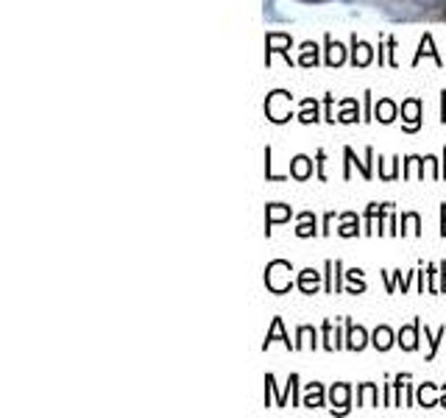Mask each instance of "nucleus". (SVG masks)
Segmentation results:
<instances>
[{
	"label": "nucleus",
	"mask_w": 446,
	"mask_h": 418,
	"mask_svg": "<svg viewBox=\"0 0 446 418\" xmlns=\"http://www.w3.org/2000/svg\"><path fill=\"white\" fill-rule=\"evenodd\" d=\"M285 274H290V265H288V262H273V265H268V276H265L268 288H271V290H276V293H282L279 279H282Z\"/></svg>",
	"instance_id": "obj_1"
},
{
	"label": "nucleus",
	"mask_w": 446,
	"mask_h": 418,
	"mask_svg": "<svg viewBox=\"0 0 446 418\" xmlns=\"http://www.w3.org/2000/svg\"><path fill=\"white\" fill-rule=\"evenodd\" d=\"M371 62V48L365 42H357L354 36V65H368Z\"/></svg>",
	"instance_id": "obj_2"
},
{
	"label": "nucleus",
	"mask_w": 446,
	"mask_h": 418,
	"mask_svg": "<svg viewBox=\"0 0 446 418\" xmlns=\"http://www.w3.org/2000/svg\"><path fill=\"white\" fill-rule=\"evenodd\" d=\"M310 168H313V162H310L307 156H296V159H293V176H296V179H307V176H310Z\"/></svg>",
	"instance_id": "obj_3"
},
{
	"label": "nucleus",
	"mask_w": 446,
	"mask_h": 418,
	"mask_svg": "<svg viewBox=\"0 0 446 418\" xmlns=\"http://www.w3.org/2000/svg\"><path fill=\"white\" fill-rule=\"evenodd\" d=\"M393 114H396V106L391 104V101H382V104L377 106V120L391 123V120H393Z\"/></svg>",
	"instance_id": "obj_4"
},
{
	"label": "nucleus",
	"mask_w": 446,
	"mask_h": 418,
	"mask_svg": "<svg viewBox=\"0 0 446 418\" xmlns=\"http://www.w3.org/2000/svg\"><path fill=\"white\" fill-rule=\"evenodd\" d=\"M299 285H302V290H304V293H313V290H316V285H318V274H316V271H304Z\"/></svg>",
	"instance_id": "obj_5"
},
{
	"label": "nucleus",
	"mask_w": 446,
	"mask_h": 418,
	"mask_svg": "<svg viewBox=\"0 0 446 418\" xmlns=\"http://www.w3.org/2000/svg\"><path fill=\"white\" fill-rule=\"evenodd\" d=\"M365 346V332L360 326H351L349 332V349H363Z\"/></svg>",
	"instance_id": "obj_6"
},
{
	"label": "nucleus",
	"mask_w": 446,
	"mask_h": 418,
	"mask_svg": "<svg viewBox=\"0 0 446 418\" xmlns=\"http://www.w3.org/2000/svg\"><path fill=\"white\" fill-rule=\"evenodd\" d=\"M419 101H407V104H405V114H407V120H410V123H407V128H416V126H419Z\"/></svg>",
	"instance_id": "obj_7"
},
{
	"label": "nucleus",
	"mask_w": 446,
	"mask_h": 418,
	"mask_svg": "<svg viewBox=\"0 0 446 418\" xmlns=\"http://www.w3.org/2000/svg\"><path fill=\"white\" fill-rule=\"evenodd\" d=\"M327 48H330L327 62H330V65H340V62H343V45H337V42L332 45V39H327Z\"/></svg>",
	"instance_id": "obj_8"
},
{
	"label": "nucleus",
	"mask_w": 446,
	"mask_h": 418,
	"mask_svg": "<svg viewBox=\"0 0 446 418\" xmlns=\"http://www.w3.org/2000/svg\"><path fill=\"white\" fill-rule=\"evenodd\" d=\"M374 346L385 351V349L391 346V329H385V326H382V329H377V332H374Z\"/></svg>",
	"instance_id": "obj_9"
},
{
	"label": "nucleus",
	"mask_w": 446,
	"mask_h": 418,
	"mask_svg": "<svg viewBox=\"0 0 446 418\" xmlns=\"http://www.w3.org/2000/svg\"><path fill=\"white\" fill-rule=\"evenodd\" d=\"M285 217H290V209L288 207L273 204V207L268 209V223H273V220H285Z\"/></svg>",
	"instance_id": "obj_10"
},
{
	"label": "nucleus",
	"mask_w": 446,
	"mask_h": 418,
	"mask_svg": "<svg viewBox=\"0 0 446 418\" xmlns=\"http://www.w3.org/2000/svg\"><path fill=\"white\" fill-rule=\"evenodd\" d=\"M424 53H427V56H435V62H438V65H444V59L433 50V39H430V36H424V39H421V50H419V56H424Z\"/></svg>",
	"instance_id": "obj_11"
},
{
	"label": "nucleus",
	"mask_w": 446,
	"mask_h": 418,
	"mask_svg": "<svg viewBox=\"0 0 446 418\" xmlns=\"http://www.w3.org/2000/svg\"><path fill=\"white\" fill-rule=\"evenodd\" d=\"M399 337H402L399 343H402L405 349H416V326H413V329H405Z\"/></svg>",
	"instance_id": "obj_12"
},
{
	"label": "nucleus",
	"mask_w": 446,
	"mask_h": 418,
	"mask_svg": "<svg viewBox=\"0 0 446 418\" xmlns=\"http://www.w3.org/2000/svg\"><path fill=\"white\" fill-rule=\"evenodd\" d=\"M318 56H316V45H304V53H302V65H316Z\"/></svg>",
	"instance_id": "obj_13"
},
{
	"label": "nucleus",
	"mask_w": 446,
	"mask_h": 418,
	"mask_svg": "<svg viewBox=\"0 0 446 418\" xmlns=\"http://www.w3.org/2000/svg\"><path fill=\"white\" fill-rule=\"evenodd\" d=\"M318 405H321V388L313 385L310 393H307V407H318Z\"/></svg>",
	"instance_id": "obj_14"
},
{
	"label": "nucleus",
	"mask_w": 446,
	"mask_h": 418,
	"mask_svg": "<svg viewBox=\"0 0 446 418\" xmlns=\"http://www.w3.org/2000/svg\"><path fill=\"white\" fill-rule=\"evenodd\" d=\"M419 399H421L424 407H430V405H433V385H424L421 393H419Z\"/></svg>",
	"instance_id": "obj_15"
},
{
	"label": "nucleus",
	"mask_w": 446,
	"mask_h": 418,
	"mask_svg": "<svg viewBox=\"0 0 446 418\" xmlns=\"http://www.w3.org/2000/svg\"><path fill=\"white\" fill-rule=\"evenodd\" d=\"M307 217H310V215H304V223L296 229V231H299V237H307V234H313V231H316V223L310 226V223H307Z\"/></svg>",
	"instance_id": "obj_16"
},
{
	"label": "nucleus",
	"mask_w": 446,
	"mask_h": 418,
	"mask_svg": "<svg viewBox=\"0 0 446 418\" xmlns=\"http://www.w3.org/2000/svg\"><path fill=\"white\" fill-rule=\"evenodd\" d=\"M346 396H349V388H343V385L332 391V402H334V399H337V402H346Z\"/></svg>",
	"instance_id": "obj_17"
}]
</instances>
